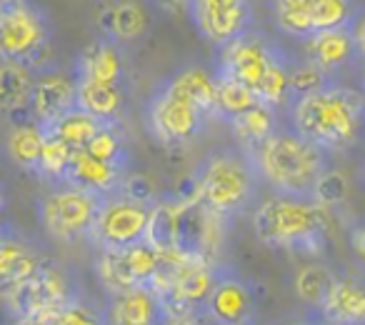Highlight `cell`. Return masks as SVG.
I'll return each mask as SVG.
<instances>
[{"label": "cell", "instance_id": "obj_1", "mask_svg": "<svg viewBox=\"0 0 365 325\" xmlns=\"http://www.w3.org/2000/svg\"><path fill=\"white\" fill-rule=\"evenodd\" d=\"M288 125L323 150H348L365 128V98L360 91L328 81L323 88L290 98L285 105Z\"/></svg>", "mask_w": 365, "mask_h": 325}, {"label": "cell", "instance_id": "obj_2", "mask_svg": "<svg viewBox=\"0 0 365 325\" xmlns=\"http://www.w3.org/2000/svg\"><path fill=\"white\" fill-rule=\"evenodd\" d=\"M245 153L253 160L260 183L270 188V193L293 198H315L320 180L330 170V153L298 135L290 125L275 128L265 140Z\"/></svg>", "mask_w": 365, "mask_h": 325}, {"label": "cell", "instance_id": "obj_3", "mask_svg": "<svg viewBox=\"0 0 365 325\" xmlns=\"http://www.w3.org/2000/svg\"><path fill=\"white\" fill-rule=\"evenodd\" d=\"M290 68L288 53L253 28L218 46L215 53V76L243 83L278 110L290 100Z\"/></svg>", "mask_w": 365, "mask_h": 325}, {"label": "cell", "instance_id": "obj_4", "mask_svg": "<svg viewBox=\"0 0 365 325\" xmlns=\"http://www.w3.org/2000/svg\"><path fill=\"white\" fill-rule=\"evenodd\" d=\"M328 208L315 198L270 193L253 210V230L268 248L313 253L325 240Z\"/></svg>", "mask_w": 365, "mask_h": 325}, {"label": "cell", "instance_id": "obj_5", "mask_svg": "<svg viewBox=\"0 0 365 325\" xmlns=\"http://www.w3.org/2000/svg\"><path fill=\"white\" fill-rule=\"evenodd\" d=\"M260 183L253 160L243 148H220L200 162L195 173L198 203L223 218L245 213L258 198Z\"/></svg>", "mask_w": 365, "mask_h": 325}, {"label": "cell", "instance_id": "obj_6", "mask_svg": "<svg viewBox=\"0 0 365 325\" xmlns=\"http://www.w3.org/2000/svg\"><path fill=\"white\" fill-rule=\"evenodd\" d=\"M103 195L83 190L71 183H56L46 195H41L36 203L38 223L61 243H73V240L91 238L96 213L101 208Z\"/></svg>", "mask_w": 365, "mask_h": 325}, {"label": "cell", "instance_id": "obj_7", "mask_svg": "<svg viewBox=\"0 0 365 325\" xmlns=\"http://www.w3.org/2000/svg\"><path fill=\"white\" fill-rule=\"evenodd\" d=\"M53 38L48 13L33 0H6L0 8V61L36 66Z\"/></svg>", "mask_w": 365, "mask_h": 325}, {"label": "cell", "instance_id": "obj_8", "mask_svg": "<svg viewBox=\"0 0 365 325\" xmlns=\"http://www.w3.org/2000/svg\"><path fill=\"white\" fill-rule=\"evenodd\" d=\"M208 113L190 100L185 93H180L170 83H163L153 93L150 103L145 108V123L150 135L163 145H182L190 143L200 130Z\"/></svg>", "mask_w": 365, "mask_h": 325}, {"label": "cell", "instance_id": "obj_9", "mask_svg": "<svg viewBox=\"0 0 365 325\" xmlns=\"http://www.w3.org/2000/svg\"><path fill=\"white\" fill-rule=\"evenodd\" d=\"M150 208L153 205L130 198L120 190L103 195L91 230V240L101 250H118L140 243V240H145Z\"/></svg>", "mask_w": 365, "mask_h": 325}, {"label": "cell", "instance_id": "obj_10", "mask_svg": "<svg viewBox=\"0 0 365 325\" xmlns=\"http://www.w3.org/2000/svg\"><path fill=\"white\" fill-rule=\"evenodd\" d=\"M160 263L163 250L153 248L148 240H140L128 248L101 250L96 258V273L110 293H120L135 285H150Z\"/></svg>", "mask_w": 365, "mask_h": 325}, {"label": "cell", "instance_id": "obj_11", "mask_svg": "<svg viewBox=\"0 0 365 325\" xmlns=\"http://www.w3.org/2000/svg\"><path fill=\"white\" fill-rule=\"evenodd\" d=\"M6 300L16 315L21 318H43L51 310L61 308L63 303H68L71 298H76L71 290V280L63 273L58 265L48 263L38 270L33 278L23 280L21 285L6 290Z\"/></svg>", "mask_w": 365, "mask_h": 325}, {"label": "cell", "instance_id": "obj_12", "mask_svg": "<svg viewBox=\"0 0 365 325\" xmlns=\"http://www.w3.org/2000/svg\"><path fill=\"white\" fill-rule=\"evenodd\" d=\"M200 310L213 325L250 323L255 313V290L240 273L218 268L215 283Z\"/></svg>", "mask_w": 365, "mask_h": 325}, {"label": "cell", "instance_id": "obj_13", "mask_svg": "<svg viewBox=\"0 0 365 325\" xmlns=\"http://www.w3.org/2000/svg\"><path fill=\"white\" fill-rule=\"evenodd\" d=\"M188 13L210 46H223L245 33L253 23L250 0H190Z\"/></svg>", "mask_w": 365, "mask_h": 325}, {"label": "cell", "instance_id": "obj_14", "mask_svg": "<svg viewBox=\"0 0 365 325\" xmlns=\"http://www.w3.org/2000/svg\"><path fill=\"white\" fill-rule=\"evenodd\" d=\"M76 73L63 71H41L36 73V86L28 103V115L43 128L51 125L56 118L76 108Z\"/></svg>", "mask_w": 365, "mask_h": 325}, {"label": "cell", "instance_id": "obj_15", "mask_svg": "<svg viewBox=\"0 0 365 325\" xmlns=\"http://www.w3.org/2000/svg\"><path fill=\"white\" fill-rule=\"evenodd\" d=\"M300 51H303V56H300L303 61L313 63L328 78H333L335 73L345 71L355 61H360V53L358 46H355L350 26L313 33V36L300 41Z\"/></svg>", "mask_w": 365, "mask_h": 325}, {"label": "cell", "instance_id": "obj_16", "mask_svg": "<svg viewBox=\"0 0 365 325\" xmlns=\"http://www.w3.org/2000/svg\"><path fill=\"white\" fill-rule=\"evenodd\" d=\"M165 313V300L153 285H135L120 293H110L103 320L106 325H158Z\"/></svg>", "mask_w": 365, "mask_h": 325}, {"label": "cell", "instance_id": "obj_17", "mask_svg": "<svg viewBox=\"0 0 365 325\" xmlns=\"http://www.w3.org/2000/svg\"><path fill=\"white\" fill-rule=\"evenodd\" d=\"M315 313L335 325H365V275H335L328 298Z\"/></svg>", "mask_w": 365, "mask_h": 325}, {"label": "cell", "instance_id": "obj_18", "mask_svg": "<svg viewBox=\"0 0 365 325\" xmlns=\"http://www.w3.org/2000/svg\"><path fill=\"white\" fill-rule=\"evenodd\" d=\"M150 26V13L140 0H113L98 13L101 38H108L115 46H125L145 36Z\"/></svg>", "mask_w": 365, "mask_h": 325}, {"label": "cell", "instance_id": "obj_19", "mask_svg": "<svg viewBox=\"0 0 365 325\" xmlns=\"http://www.w3.org/2000/svg\"><path fill=\"white\" fill-rule=\"evenodd\" d=\"M73 73L78 81L125 86V61H123L120 46L110 43L108 38H96L91 46L78 53Z\"/></svg>", "mask_w": 365, "mask_h": 325}, {"label": "cell", "instance_id": "obj_20", "mask_svg": "<svg viewBox=\"0 0 365 325\" xmlns=\"http://www.w3.org/2000/svg\"><path fill=\"white\" fill-rule=\"evenodd\" d=\"M125 175H128V168H120V165H113V162H106V160H98V158H93L91 153L81 148V150H73L71 165H68L63 183L78 185V188L91 190V193H98V195H110L120 190Z\"/></svg>", "mask_w": 365, "mask_h": 325}, {"label": "cell", "instance_id": "obj_21", "mask_svg": "<svg viewBox=\"0 0 365 325\" xmlns=\"http://www.w3.org/2000/svg\"><path fill=\"white\" fill-rule=\"evenodd\" d=\"M43 265H46V258L33 245L6 233L0 238V293L33 278Z\"/></svg>", "mask_w": 365, "mask_h": 325}, {"label": "cell", "instance_id": "obj_22", "mask_svg": "<svg viewBox=\"0 0 365 325\" xmlns=\"http://www.w3.org/2000/svg\"><path fill=\"white\" fill-rule=\"evenodd\" d=\"M36 86V71L28 63L0 61V118L28 110Z\"/></svg>", "mask_w": 365, "mask_h": 325}, {"label": "cell", "instance_id": "obj_23", "mask_svg": "<svg viewBox=\"0 0 365 325\" xmlns=\"http://www.w3.org/2000/svg\"><path fill=\"white\" fill-rule=\"evenodd\" d=\"M76 105L86 113L96 115L103 123H118L125 105V86H113V83H93L78 81Z\"/></svg>", "mask_w": 365, "mask_h": 325}, {"label": "cell", "instance_id": "obj_24", "mask_svg": "<svg viewBox=\"0 0 365 325\" xmlns=\"http://www.w3.org/2000/svg\"><path fill=\"white\" fill-rule=\"evenodd\" d=\"M225 123L230 125L233 135L238 138V145L245 148V150L258 145V143L265 140L275 128H280L278 108L268 105V103H263V100H258L255 105H250L248 110L238 113V115L228 118Z\"/></svg>", "mask_w": 365, "mask_h": 325}, {"label": "cell", "instance_id": "obj_25", "mask_svg": "<svg viewBox=\"0 0 365 325\" xmlns=\"http://www.w3.org/2000/svg\"><path fill=\"white\" fill-rule=\"evenodd\" d=\"M43 143H46V130H43V125L33 120V118H28V120L11 128V133H8V138H6V153L21 170L36 173Z\"/></svg>", "mask_w": 365, "mask_h": 325}, {"label": "cell", "instance_id": "obj_26", "mask_svg": "<svg viewBox=\"0 0 365 325\" xmlns=\"http://www.w3.org/2000/svg\"><path fill=\"white\" fill-rule=\"evenodd\" d=\"M101 125H103V120H98L96 115H91V113H86L83 108L76 105L68 113H63L61 118H56V120L43 128V130H46L48 135L63 140L66 145H71L73 150H81V148H86L88 140L101 130Z\"/></svg>", "mask_w": 365, "mask_h": 325}, {"label": "cell", "instance_id": "obj_27", "mask_svg": "<svg viewBox=\"0 0 365 325\" xmlns=\"http://www.w3.org/2000/svg\"><path fill=\"white\" fill-rule=\"evenodd\" d=\"M358 11V0H313L310 8L305 11L308 36H313L318 31H333V28L350 26Z\"/></svg>", "mask_w": 365, "mask_h": 325}, {"label": "cell", "instance_id": "obj_28", "mask_svg": "<svg viewBox=\"0 0 365 325\" xmlns=\"http://www.w3.org/2000/svg\"><path fill=\"white\" fill-rule=\"evenodd\" d=\"M168 83L175 86L180 93H185L190 100L198 103L208 115H215V73H208L205 68L198 66H190L173 73L168 78Z\"/></svg>", "mask_w": 365, "mask_h": 325}, {"label": "cell", "instance_id": "obj_29", "mask_svg": "<svg viewBox=\"0 0 365 325\" xmlns=\"http://www.w3.org/2000/svg\"><path fill=\"white\" fill-rule=\"evenodd\" d=\"M335 275L338 273H333L328 265H305L295 275V295L308 308L318 310L323 305V300L328 298L330 288H333Z\"/></svg>", "mask_w": 365, "mask_h": 325}, {"label": "cell", "instance_id": "obj_30", "mask_svg": "<svg viewBox=\"0 0 365 325\" xmlns=\"http://www.w3.org/2000/svg\"><path fill=\"white\" fill-rule=\"evenodd\" d=\"M258 100L260 98L255 96L253 91H248L243 83L215 76V115L228 120V118L248 110V108L255 105Z\"/></svg>", "mask_w": 365, "mask_h": 325}, {"label": "cell", "instance_id": "obj_31", "mask_svg": "<svg viewBox=\"0 0 365 325\" xmlns=\"http://www.w3.org/2000/svg\"><path fill=\"white\" fill-rule=\"evenodd\" d=\"M71 158H73V148L46 133V143H43L41 158H38L36 175L41 180H48V183H53V185L63 183L68 165H71Z\"/></svg>", "mask_w": 365, "mask_h": 325}, {"label": "cell", "instance_id": "obj_32", "mask_svg": "<svg viewBox=\"0 0 365 325\" xmlns=\"http://www.w3.org/2000/svg\"><path fill=\"white\" fill-rule=\"evenodd\" d=\"M88 150L93 158L98 160L113 162V165H120V168H128V153H125V143H123V135L118 130V123H103L101 130L88 140V145L83 148Z\"/></svg>", "mask_w": 365, "mask_h": 325}, {"label": "cell", "instance_id": "obj_33", "mask_svg": "<svg viewBox=\"0 0 365 325\" xmlns=\"http://www.w3.org/2000/svg\"><path fill=\"white\" fill-rule=\"evenodd\" d=\"M41 320L46 325H106L103 313H96V310L83 305L81 300H76V298L63 303L61 308L51 310V313L43 315Z\"/></svg>", "mask_w": 365, "mask_h": 325}, {"label": "cell", "instance_id": "obj_34", "mask_svg": "<svg viewBox=\"0 0 365 325\" xmlns=\"http://www.w3.org/2000/svg\"><path fill=\"white\" fill-rule=\"evenodd\" d=\"M328 81H333V78H328L323 71H318L313 63L303 61V58L293 61V68H290V98L318 91V88H323Z\"/></svg>", "mask_w": 365, "mask_h": 325}, {"label": "cell", "instance_id": "obj_35", "mask_svg": "<svg viewBox=\"0 0 365 325\" xmlns=\"http://www.w3.org/2000/svg\"><path fill=\"white\" fill-rule=\"evenodd\" d=\"M120 193L130 195V198H135V200H143V203H148V205H153L158 200L155 183H153L148 175H138V173H128L125 178H123Z\"/></svg>", "mask_w": 365, "mask_h": 325}, {"label": "cell", "instance_id": "obj_36", "mask_svg": "<svg viewBox=\"0 0 365 325\" xmlns=\"http://www.w3.org/2000/svg\"><path fill=\"white\" fill-rule=\"evenodd\" d=\"M158 325H213L203 310H168Z\"/></svg>", "mask_w": 365, "mask_h": 325}, {"label": "cell", "instance_id": "obj_37", "mask_svg": "<svg viewBox=\"0 0 365 325\" xmlns=\"http://www.w3.org/2000/svg\"><path fill=\"white\" fill-rule=\"evenodd\" d=\"M310 3L313 0H270V8H273V18H285L295 16V13H305Z\"/></svg>", "mask_w": 365, "mask_h": 325}, {"label": "cell", "instance_id": "obj_38", "mask_svg": "<svg viewBox=\"0 0 365 325\" xmlns=\"http://www.w3.org/2000/svg\"><path fill=\"white\" fill-rule=\"evenodd\" d=\"M350 31H353L355 46H358V53H360V61H365V8H360V11L355 13L353 23H350Z\"/></svg>", "mask_w": 365, "mask_h": 325}, {"label": "cell", "instance_id": "obj_39", "mask_svg": "<svg viewBox=\"0 0 365 325\" xmlns=\"http://www.w3.org/2000/svg\"><path fill=\"white\" fill-rule=\"evenodd\" d=\"M350 245H353L355 255H358L360 260H365V225H355L353 233H350Z\"/></svg>", "mask_w": 365, "mask_h": 325}, {"label": "cell", "instance_id": "obj_40", "mask_svg": "<svg viewBox=\"0 0 365 325\" xmlns=\"http://www.w3.org/2000/svg\"><path fill=\"white\" fill-rule=\"evenodd\" d=\"M188 3L190 0H155V6L163 8V11H168V13L182 11V8H188Z\"/></svg>", "mask_w": 365, "mask_h": 325}, {"label": "cell", "instance_id": "obj_41", "mask_svg": "<svg viewBox=\"0 0 365 325\" xmlns=\"http://www.w3.org/2000/svg\"><path fill=\"white\" fill-rule=\"evenodd\" d=\"M320 315L315 313V318H288V320H280L278 325H318Z\"/></svg>", "mask_w": 365, "mask_h": 325}, {"label": "cell", "instance_id": "obj_42", "mask_svg": "<svg viewBox=\"0 0 365 325\" xmlns=\"http://www.w3.org/2000/svg\"><path fill=\"white\" fill-rule=\"evenodd\" d=\"M11 325H46V323L41 318H21V315H16V320Z\"/></svg>", "mask_w": 365, "mask_h": 325}, {"label": "cell", "instance_id": "obj_43", "mask_svg": "<svg viewBox=\"0 0 365 325\" xmlns=\"http://www.w3.org/2000/svg\"><path fill=\"white\" fill-rule=\"evenodd\" d=\"M320 315V313H318ZM318 325H335V323H330V320H325L323 315H320V320H318Z\"/></svg>", "mask_w": 365, "mask_h": 325}, {"label": "cell", "instance_id": "obj_44", "mask_svg": "<svg viewBox=\"0 0 365 325\" xmlns=\"http://www.w3.org/2000/svg\"><path fill=\"white\" fill-rule=\"evenodd\" d=\"M3 205H6V195H3V190H0V210H3Z\"/></svg>", "mask_w": 365, "mask_h": 325}, {"label": "cell", "instance_id": "obj_45", "mask_svg": "<svg viewBox=\"0 0 365 325\" xmlns=\"http://www.w3.org/2000/svg\"><path fill=\"white\" fill-rule=\"evenodd\" d=\"M360 178H363V183H365V160H363V165H360Z\"/></svg>", "mask_w": 365, "mask_h": 325}, {"label": "cell", "instance_id": "obj_46", "mask_svg": "<svg viewBox=\"0 0 365 325\" xmlns=\"http://www.w3.org/2000/svg\"><path fill=\"white\" fill-rule=\"evenodd\" d=\"M360 93H363V98H365V68H363V91Z\"/></svg>", "mask_w": 365, "mask_h": 325}, {"label": "cell", "instance_id": "obj_47", "mask_svg": "<svg viewBox=\"0 0 365 325\" xmlns=\"http://www.w3.org/2000/svg\"><path fill=\"white\" fill-rule=\"evenodd\" d=\"M3 6H6V0H0V8H3Z\"/></svg>", "mask_w": 365, "mask_h": 325}, {"label": "cell", "instance_id": "obj_48", "mask_svg": "<svg viewBox=\"0 0 365 325\" xmlns=\"http://www.w3.org/2000/svg\"><path fill=\"white\" fill-rule=\"evenodd\" d=\"M243 325H255V323H253V320H250V323H243Z\"/></svg>", "mask_w": 365, "mask_h": 325}]
</instances>
